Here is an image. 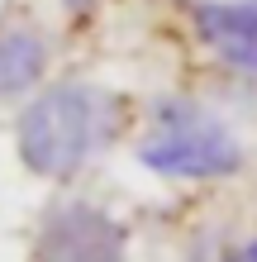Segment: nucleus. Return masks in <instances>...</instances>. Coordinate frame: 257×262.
<instances>
[{"mask_svg":"<svg viewBox=\"0 0 257 262\" xmlns=\"http://www.w3.org/2000/svg\"><path fill=\"white\" fill-rule=\"evenodd\" d=\"M114 129V96L100 86H53L19 115V158L38 177H72Z\"/></svg>","mask_w":257,"mask_h":262,"instance_id":"1","label":"nucleus"},{"mask_svg":"<svg viewBox=\"0 0 257 262\" xmlns=\"http://www.w3.org/2000/svg\"><path fill=\"white\" fill-rule=\"evenodd\" d=\"M138 158L162 177H229L238 172L243 152H238V138L229 134L224 119H215L209 110L191 100H162L153 110V124H148Z\"/></svg>","mask_w":257,"mask_h":262,"instance_id":"2","label":"nucleus"},{"mask_svg":"<svg viewBox=\"0 0 257 262\" xmlns=\"http://www.w3.org/2000/svg\"><path fill=\"white\" fill-rule=\"evenodd\" d=\"M38 262H124V229L86 200H67L38 229Z\"/></svg>","mask_w":257,"mask_h":262,"instance_id":"3","label":"nucleus"},{"mask_svg":"<svg viewBox=\"0 0 257 262\" xmlns=\"http://www.w3.org/2000/svg\"><path fill=\"white\" fill-rule=\"evenodd\" d=\"M191 24L219 62L257 72V0H205V5H191Z\"/></svg>","mask_w":257,"mask_h":262,"instance_id":"4","label":"nucleus"},{"mask_svg":"<svg viewBox=\"0 0 257 262\" xmlns=\"http://www.w3.org/2000/svg\"><path fill=\"white\" fill-rule=\"evenodd\" d=\"M48 72V43L34 29H0V100L34 91Z\"/></svg>","mask_w":257,"mask_h":262,"instance_id":"5","label":"nucleus"},{"mask_svg":"<svg viewBox=\"0 0 257 262\" xmlns=\"http://www.w3.org/2000/svg\"><path fill=\"white\" fill-rule=\"evenodd\" d=\"M229 262H257V238H252V243H243V248H238Z\"/></svg>","mask_w":257,"mask_h":262,"instance_id":"6","label":"nucleus"}]
</instances>
